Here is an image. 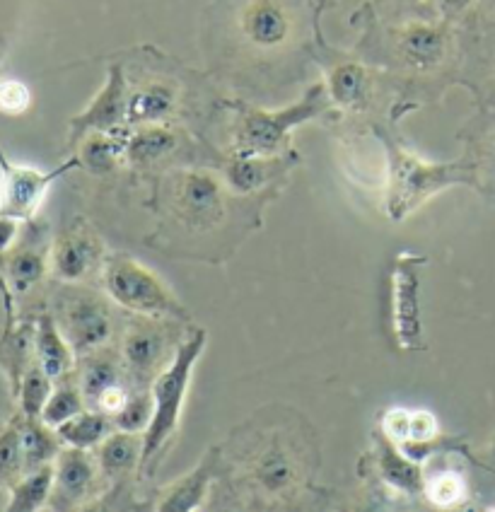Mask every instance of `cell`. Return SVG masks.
I'll use <instances>...</instances> for the list:
<instances>
[{
  "label": "cell",
  "mask_w": 495,
  "mask_h": 512,
  "mask_svg": "<svg viewBox=\"0 0 495 512\" xmlns=\"http://www.w3.org/2000/svg\"><path fill=\"white\" fill-rule=\"evenodd\" d=\"M208 346L206 329H189L182 343L177 346L174 356L165 370L150 384L153 394V418L143 433V459L138 476L150 479L162 459L170 452L177 430L182 426L186 397H189L191 382H194V370Z\"/></svg>",
  "instance_id": "obj_1"
},
{
  "label": "cell",
  "mask_w": 495,
  "mask_h": 512,
  "mask_svg": "<svg viewBox=\"0 0 495 512\" xmlns=\"http://www.w3.org/2000/svg\"><path fill=\"white\" fill-rule=\"evenodd\" d=\"M382 143L387 150L384 213L394 223L409 218L440 191L474 182V167L469 162H428L389 136H382Z\"/></svg>",
  "instance_id": "obj_2"
},
{
  "label": "cell",
  "mask_w": 495,
  "mask_h": 512,
  "mask_svg": "<svg viewBox=\"0 0 495 512\" xmlns=\"http://www.w3.org/2000/svg\"><path fill=\"white\" fill-rule=\"evenodd\" d=\"M326 85H312L290 107L256 109L240 104L232 126V155L235 157H278L288 143L290 131L322 116L329 109Z\"/></svg>",
  "instance_id": "obj_3"
},
{
  "label": "cell",
  "mask_w": 495,
  "mask_h": 512,
  "mask_svg": "<svg viewBox=\"0 0 495 512\" xmlns=\"http://www.w3.org/2000/svg\"><path fill=\"white\" fill-rule=\"evenodd\" d=\"M99 276H102L104 295L133 317L191 322L189 310L172 293L170 285L133 256L109 254Z\"/></svg>",
  "instance_id": "obj_4"
},
{
  "label": "cell",
  "mask_w": 495,
  "mask_h": 512,
  "mask_svg": "<svg viewBox=\"0 0 495 512\" xmlns=\"http://www.w3.org/2000/svg\"><path fill=\"white\" fill-rule=\"evenodd\" d=\"M230 29L247 54L259 58L283 56L302 39L300 5L297 0H235Z\"/></svg>",
  "instance_id": "obj_5"
},
{
  "label": "cell",
  "mask_w": 495,
  "mask_h": 512,
  "mask_svg": "<svg viewBox=\"0 0 495 512\" xmlns=\"http://www.w3.org/2000/svg\"><path fill=\"white\" fill-rule=\"evenodd\" d=\"M227 184L208 170H174L165 179L167 211L184 230L211 232L227 218Z\"/></svg>",
  "instance_id": "obj_6"
},
{
  "label": "cell",
  "mask_w": 495,
  "mask_h": 512,
  "mask_svg": "<svg viewBox=\"0 0 495 512\" xmlns=\"http://www.w3.org/2000/svg\"><path fill=\"white\" fill-rule=\"evenodd\" d=\"M184 336L174 319L133 317L119 343V356L131 387L150 389L155 377L170 365Z\"/></svg>",
  "instance_id": "obj_7"
},
{
  "label": "cell",
  "mask_w": 495,
  "mask_h": 512,
  "mask_svg": "<svg viewBox=\"0 0 495 512\" xmlns=\"http://www.w3.org/2000/svg\"><path fill=\"white\" fill-rule=\"evenodd\" d=\"M56 322L78 358L107 348L116 331L112 300L87 288H73L63 295Z\"/></svg>",
  "instance_id": "obj_8"
},
{
  "label": "cell",
  "mask_w": 495,
  "mask_h": 512,
  "mask_svg": "<svg viewBox=\"0 0 495 512\" xmlns=\"http://www.w3.org/2000/svg\"><path fill=\"white\" fill-rule=\"evenodd\" d=\"M428 259L421 254L401 252L394 259L392 276V331L401 351H425L423 322V266Z\"/></svg>",
  "instance_id": "obj_9"
},
{
  "label": "cell",
  "mask_w": 495,
  "mask_h": 512,
  "mask_svg": "<svg viewBox=\"0 0 495 512\" xmlns=\"http://www.w3.org/2000/svg\"><path fill=\"white\" fill-rule=\"evenodd\" d=\"M78 157L63 162L56 170H39V167L15 165L8 155L0 150V215L13 218L17 223H32L42 203L49 194L51 184L63 174L78 170Z\"/></svg>",
  "instance_id": "obj_10"
},
{
  "label": "cell",
  "mask_w": 495,
  "mask_h": 512,
  "mask_svg": "<svg viewBox=\"0 0 495 512\" xmlns=\"http://www.w3.org/2000/svg\"><path fill=\"white\" fill-rule=\"evenodd\" d=\"M249 474L266 496L283 498L293 493L302 479V452L293 435L285 433V428H271L256 447Z\"/></svg>",
  "instance_id": "obj_11"
},
{
  "label": "cell",
  "mask_w": 495,
  "mask_h": 512,
  "mask_svg": "<svg viewBox=\"0 0 495 512\" xmlns=\"http://www.w3.org/2000/svg\"><path fill=\"white\" fill-rule=\"evenodd\" d=\"M107 261L102 237L85 220H75L61 230L51 244V273L66 285L85 283L87 278L102 273Z\"/></svg>",
  "instance_id": "obj_12"
},
{
  "label": "cell",
  "mask_w": 495,
  "mask_h": 512,
  "mask_svg": "<svg viewBox=\"0 0 495 512\" xmlns=\"http://www.w3.org/2000/svg\"><path fill=\"white\" fill-rule=\"evenodd\" d=\"M99 479L97 459L92 452L63 447L54 462V491L49 505L56 512H75L95 500Z\"/></svg>",
  "instance_id": "obj_13"
},
{
  "label": "cell",
  "mask_w": 495,
  "mask_h": 512,
  "mask_svg": "<svg viewBox=\"0 0 495 512\" xmlns=\"http://www.w3.org/2000/svg\"><path fill=\"white\" fill-rule=\"evenodd\" d=\"M128 92L124 68L114 63L95 100L71 121V141L80 143L87 133H121V126H126Z\"/></svg>",
  "instance_id": "obj_14"
},
{
  "label": "cell",
  "mask_w": 495,
  "mask_h": 512,
  "mask_svg": "<svg viewBox=\"0 0 495 512\" xmlns=\"http://www.w3.org/2000/svg\"><path fill=\"white\" fill-rule=\"evenodd\" d=\"M396 56L416 71H435L452 54V32L447 25L409 20L392 32Z\"/></svg>",
  "instance_id": "obj_15"
},
{
  "label": "cell",
  "mask_w": 495,
  "mask_h": 512,
  "mask_svg": "<svg viewBox=\"0 0 495 512\" xmlns=\"http://www.w3.org/2000/svg\"><path fill=\"white\" fill-rule=\"evenodd\" d=\"M223 471V455L218 447L208 450L194 469L174 479L157 493L153 512H201L211 498L215 479Z\"/></svg>",
  "instance_id": "obj_16"
},
{
  "label": "cell",
  "mask_w": 495,
  "mask_h": 512,
  "mask_svg": "<svg viewBox=\"0 0 495 512\" xmlns=\"http://www.w3.org/2000/svg\"><path fill=\"white\" fill-rule=\"evenodd\" d=\"M179 87L172 80L153 78L128 92L126 126H157L170 121L179 109Z\"/></svg>",
  "instance_id": "obj_17"
},
{
  "label": "cell",
  "mask_w": 495,
  "mask_h": 512,
  "mask_svg": "<svg viewBox=\"0 0 495 512\" xmlns=\"http://www.w3.org/2000/svg\"><path fill=\"white\" fill-rule=\"evenodd\" d=\"M95 459L104 481H109L114 486L124 484L126 479H131L133 474L141 471L143 435L114 430L95 450Z\"/></svg>",
  "instance_id": "obj_18"
},
{
  "label": "cell",
  "mask_w": 495,
  "mask_h": 512,
  "mask_svg": "<svg viewBox=\"0 0 495 512\" xmlns=\"http://www.w3.org/2000/svg\"><path fill=\"white\" fill-rule=\"evenodd\" d=\"M75 380H78L80 392H83L87 409H95L97 399L102 397L107 389L116 387V384H124L128 377L124 363H121L119 351H112V348L107 346L78 358V365H75Z\"/></svg>",
  "instance_id": "obj_19"
},
{
  "label": "cell",
  "mask_w": 495,
  "mask_h": 512,
  "mask_svg": "<svg viewBox=\"0 0 495 512\" xmlns=\"http://www.w3.org/2000/svg\"><path fill=\"white\" fill-rule=\"evenodd\" d=\"M34 356L54 382L73 375L75 365H78V356H75L63 331L58 329L56 317H51V314H42L37 329H34Z\"/></svg>",
  "instance_id": "obj_20"
},
{
  "label": "cell",
  "mask_w": 495,
  "mask_h": 512,
  "mask_svg": "<svg viewBox=\"0 0 495 512\" xmlns=\"http://www.w3.org/2000/svg\"><path fill=\"white\" fill-rule=\"evenodd\" d=\"M49 271L51 247L42 242H15L13 249L5 254V276L17 295H25L37 288Z\"/></svg>",
  "instance_id": "obj_21"
},
{
  "label": "cell",
  "mask_w": 495,
  "mask_h": 512,
  "mask_svg": "<svg viewBox=\"0 0 495 512\" xmlns=\"http://www.w3.org/2000/svg\"><path fill=\"white\" fill-rule=\"evenodd\" d=\"M179 143V133L170 126H138L131 136H126V162L141 170L160 165L177 153Z\"/></svg>",
  "instance_id": "obj_22"
},
{
  "label": "cell",
  "mask_w": 495,
  "mask_h": 512,
  "mask_svg": "<svg viewBox=\"0 0 495 512\" xmlns=\"http://www.w3.org/2000/svg\"><path fill=\"white\" fill-rule=\"evenodd\" d=\"M377 471H380L384 484L394 488L396 493H404V496L423 493L425 474L421 462L411 459L399 445H394L384 435L380 438V445H377Z\"/></svg>",
  "instance_id": "obj_23"
},
{
  "label": "cell",
  "mask_w": 495,
  "mask_h": 512,
  "mask_svg": "<svg viewBox=\"0 0 495 512\" xmlns=\"http://www.w3.org/2000/svg\"><path fill=\"white\" fill-rule=\"evenodd\" d=\"M326 92H329L331 104L348 112H358V109H365L372 97V75L360 63L343 61L329 71Z\"/></svg>",
  "instance_id": "obj_24"
},
{
  "label": "cell",
  "mask_w": 495,
  "mask_h": 512,
  "mask_svg": "<svg viewBox=\"0 0 495 512\" xmlns=\"http://www.w3.org/2000/svg\"><path fill=\"white\" fill-rule=\"evenodd\" d=\"M80 167L92 174H107L126 160L124 133H87L78 143Z\"/></svg>",
  "instance_id": "obj_25"
},
{
  "label": "cell",
  "mask_w": 495,
  "mask_h": 512,
  "mask_svg": "<svg viewBox=\"0 0 495 512\" xmlns=\"http://www.w3.org/2000/svg\"><path fill=\"white\" fill-rule=\"evenodd\" d=\"M63 442L58 438L56 428L46 426L42 418L22 416V452H25V469L37 471L51 467L56 457L61 455Z\"/></svg>",
  "instance_id": "obj_26"
},
{
  "label": "cell",
  "mask_w": 495,
  "mask_h": 512,
  "mask_svg": "<svg viewBox=\"0 0 495 512\" xmlns=\"http://www.w3.org/2000/svg\"><path fill=\"white\" fill-rule=\"evenodd\" d=\"M278 157H235L225 167V184L235 194H252L283 170Z\"/></svg>",
  "instance_id": "obj_27"
},
{
  "label": "cell",
  "mask_w": 495,
  "mask_h": 512,
  "mask_svg": "<svg viewBox=\"0 0 495 512\" xmlns=\"http://www.w3.org/2000/svg\"><path fill=\"white\" fill-rule=\"evenodd\" d=\"M56 433L66 447L92 452L102 445V440L107 438L109 433H114V423L107 413L97 409H85L83 413H78V416H73L71 421L58 426Z\"/></svg>",
  "instance_id": "obj_28"
},
{
  "label": "cell",
  "mask_w": 495,
  "mask_h": 512,
  "mask_svg": "<svg viewBox=\"0 0 495 512\" xmlns=\"http://www.w3.org/2000/svg\"><path fill=\"white\" fill-rule=\"evenodd\" d=\"M51 491H54V464L29 471L10 488V500L5 512H39L44 505H49Z\"/></svg>",
  "instance_id": "obj_29"
},
{
  "label": "cell",
  "mask_w": 495,
  "mask_h": 512,
  "mask_svg": "<svg viewBox=\"0 0 495 512\" xmlns=\"http://www.w3.org/2000/svg\"><path fill=\"white\" fill-rule=\"evenodd\" d=\"M87 409L83 392H80L78 380L73 375L63 377V380L56 382L54 392H51V399L46 401L42 421L46 426L58 428L66 421H71L73 416L83 413Z\"/></svg>",
  "instance_id": "obj_30"
},
{
  "label": "cell",
  "mask_w": 495,
  "mask_h": 512,
  "mask_svg": "<svg viewBox=\"0 0 495 512\" xmlns=\"http://www.w3.org/2000/svg\"><path fill=\"white\" fill-rule=\"evenodd\" d=\"M25 469V452H22V416L10 421L0 433V488H13Z\"/></svg>",
  "instance_id": "obj_31"
},
{
  "label": "cell",
  "mask_w": 495,
  "mask_h": 512,
  "mask_svg": "<svg viewBox=\"0 0 495 512\" xmlns=\"http://www.w3.org/2000/svg\"><path fill=\"white\" fill-rule=\"evenodd\" d=\"M423 496L438 510H457L467 500V481L459 471H435L425 476Z\"/></svg>",
  "instance_id": "obj_32"
},
{
  "label": "cell",
  "mask_w": 495,
  "mask_h": 512,
  "mask_svg": "<svg viewBox=\"0 0 495 512\" xmlns=\"http://www.w3.org/2000/svg\"><path fill=\"white\" fill-rule=\"evenodd\" d=\"M56 382L46 375L42 365L34 360L20 382V411L25 418H42L46 401L51 399Z\"/></svg>",
  "instance_id": "obj_33"
},
{
  "label": "cell",
  "mask_w": 495,
  "mask_h": 512,
  "mask_svg": "<svg viewBox=\"0 0 495 512\" xmlns=\"http://www.w3.org/2000/svg\"><path fill=\"white\" fill-rule=\"evenodd\" d=\"M150 418H153V394L150 389H131V397L121 411L112 418L114 430H124V433H136L143 435L150 426Z\"/></svg>",
  "instance_id": "obj_34"
},
{
  "label": "cell",
  "mask_w": 495,
  "mask_h": 512,
  "mask_svg": "<svg viewBox=\"0 0 495 512\" xmlns=\"http://www.w3.org/2000/svg\"><path fill=\"white\" fill-rule=\"evenodd\" d=\"M438 433H440V423L433 413L423 409H413L409 411V438H406V445H401V450H404L406 455H411V452L418 450V447H428L430 442L438 438Z\"/></svg>",
  "instance_id": "obj_35"
},
{
  "label": "cell",
  "mask_w": 495,
  "mask_h": 512,
  "mask_svg": "<svg viewBox=\"0 0 495 512\" xmlns=\"http://www.w3.org/2000/svg\"><path fill=\"white\" fill-rule=\"evenodd\" d=\"M32 107V90L17 78L0 80V114L22 116Z\"/></svg>",
  "instance_id": "obj_36"
},
{
  "label": "cell",
  "mask_w": 495,
  "mask_h": 512,
  "mask_svg": "<svg viewBox=\"0 0 495 512\" xmlns=\"http://www.w3.org/2000/svg\"><path fill=\"white\" fill-rule=\"evenodd\" d=\"M17 235H20V223L13 218L0 215V254H8L10 249H13Z\"/></svg>",
  "instance_id": "obj_37"
},
{
  "label": "cell",
  "mask_w": 495,
  "mask_h": 512,
  "mask_svg": "<svg viewBox=\"0 0 495 512\" xmlns=\"http://www.w3.org/2000/svg\"><path fill=\"white\" fill-rule=\"evenodd\" d=\"M440 13L447 17V20H457V17L467 15L471 8L476 5V0H438Z\"/></svg>",
  "instance_id": "obj_38"
},
{
  "label": "cell",
  "mask_w": 495,
  "mask_h": 512,
  "mask_svg": "<svg viewBox=\"0 0 495 512\" xmlns=\"http://www.w3.org/2000/svg\"><path fill=\"white\" fill-rule=\"evenodd\" d=\"M116 510H119L116 508V496H114V491H109V493H104V496L90 500V503L83 505V508L75 510V512H116Z\"/></svg>",
  "instance_id": "obj_39"
},
{
  "label": "cell",
  "mask_w": 495,
  "mask_h": 512,
  "mask_svg": "<svg viewBox=\"0 0 495 512\" xmlns=\"http://www.w3.org/2000/svg\"><path fill=\"white\" fill-rule=\"evenodd\" d=\"M387 3L394 5L396 10H404V13H418L430 0H387Z\"/></svg>",
  "instance_id": "obj_40"
},
{
  "label": "cell",
  "mask_w": 495,
  "mask_h": 512,
  "mask_svg": "<svg viewBox=\"0 0 495 512\" xmlns=\"http://www.w3.org/2000/svg\"><path fill=\"white\" fill-rule=\"evenodd\" d=\"M353 512H380V510H375V508H358V510H353Z\"/></svg>",
  "instance_id": "obj_41"
},
{
  "label": "cell",
  "mask_w": 495,
  "mask_h": 512,
  "mask_svg": "<svg viewBox=\"0 0 495 512\" xmlns=\"http://www.w3.org/2000/svg\"><path fill=\"white\" fill-rule=\"evenodd\" d=\"M215 512H240V510H235V508H223V510H215Z\"/></svg>",
  "instance_id": "obj_42"
},
{
  "label": "cell",
  "mask_w": 495,
  "mask_h": 512,
  "mask_svg": "<svg viewBox=\"0 0 495 512\" xmlns=\"http://www.w3.org/2000/svg\"><path fill=\"white\" fill-rule=\"evenodd\" d=\"M488 512H495V510H488Z\"/></svg>",
  "instance_id": "obj_43"
}]
</instances>
